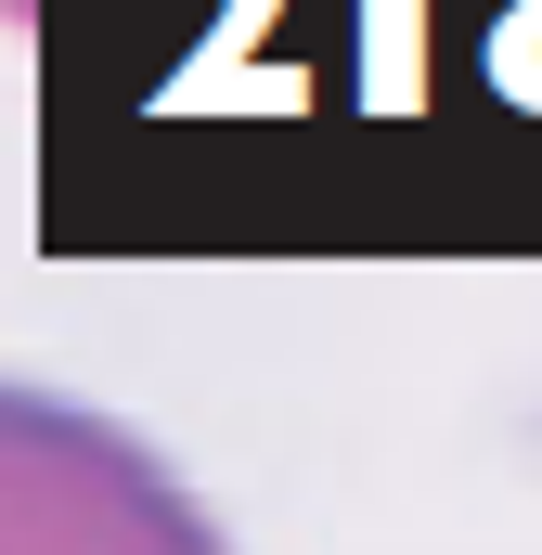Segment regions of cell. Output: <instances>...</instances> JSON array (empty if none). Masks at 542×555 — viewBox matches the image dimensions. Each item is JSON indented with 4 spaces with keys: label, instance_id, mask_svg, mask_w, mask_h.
Masks as SVG:
<instances>
[{
    "label": "cell",
    "instance_id": "obj_1",
    "mask_svg": "<svg viewBox=\"0 0 542 555\" xmlns=\"http://www.w3.org/2000/svg\"><path fill=\"white\" fill-rule=\"evenodd\" d=\"M0 555H233V530L142 426L0 375Z\"/></svg>",
    "mask_w": 542,
    "mask_h": 555
}]
</instances>
